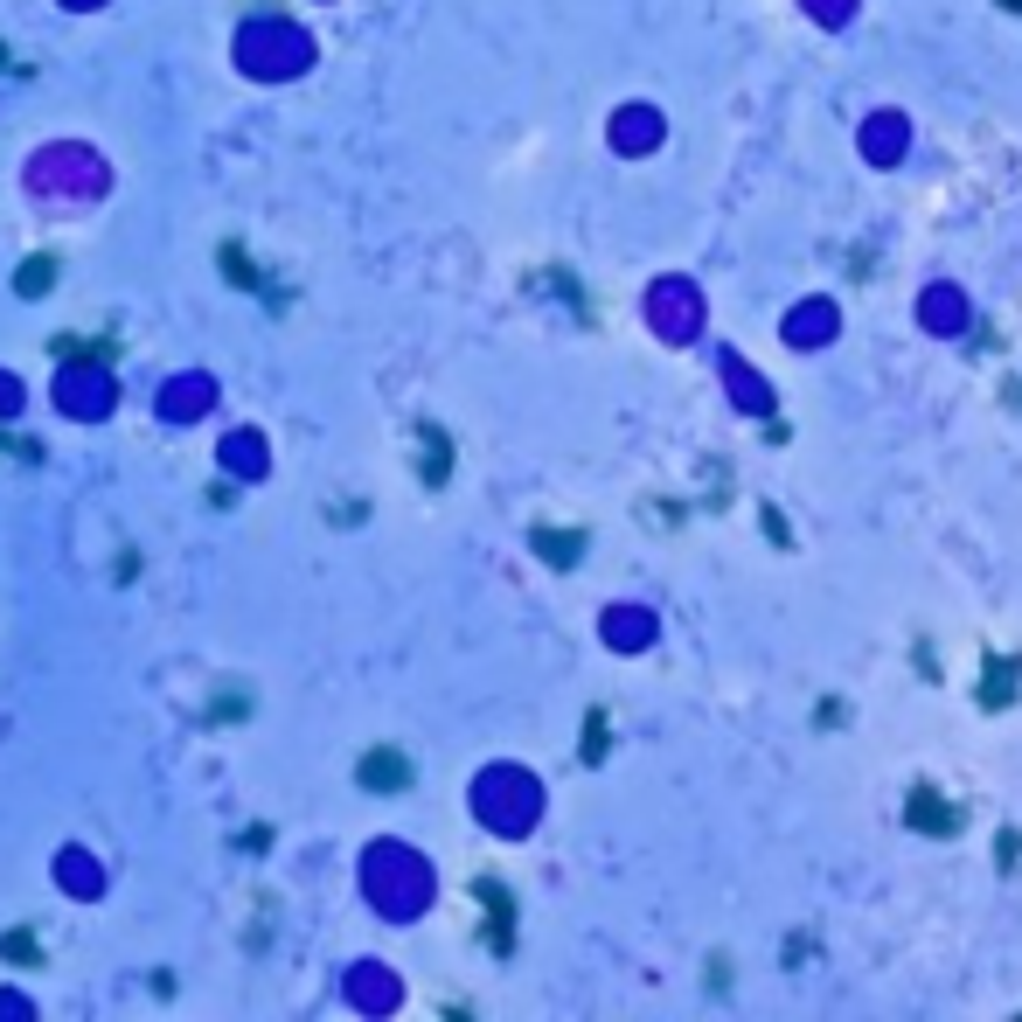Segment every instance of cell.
Masks as SVG:
<instances>
[{
    "label": "cell",
    "mask_w": 1022,
    "mask_h": 1022,
    "mask_svg": "<svg viewBox=\"0 0 1022 1022\" xmlns=\"http://www.w3.org/2000/svg\"><path fill=\"white\" fill-rule=\"evenodd\" d=\"M1016 863H1022V835L1009 828V835H1002V870H1016Z\"/></svg>",
    "instance_id": "9"
},
{
    "label": "cell",
    "mask_w": 1022,
    "mask_h": 1022,
    "mask_svg": "<svg viewBox=\"0 0 1022 1022\" xmlns=\"http://www.w3.org/2000/svg\"><path fill=\"white\" fill-rule=\"evenodd\" d=\"M1016 689H1022V654L1016 647L988 654V661H981V682H974V703H981L988 717H1002V710L1016 703Z\"/></svg>",
    "instance_id": "1"
},
{
    "label": "cell",
    "mask_w": 1022,
    "mask_h": 1022,
    "mask_svg": "<svg viewBox=\"0 0 1022 1022\" xmlns=\"http://www.w3.org/2000/svg\"><path fill=\"white\" fill-rule=\"evenodd\" d=\"M49 279H56V258H28V265H21V292H28V299H42Z\"/></svg>",
    "instance_id": "6"
},
{
    "label": "cell",
    "mask_w": 1022,
    "mask_h": 1022,
    "mask_svg": "<svg viewBox=\"0 0 1022 1022\" xmlns=\"http://www.w3.org/2000/svg\"><path fill=\"white\" fill-rule=\"evenodd\" d=\"M605 744H612V730H605V710H591V724H584V765H598V758H605Z\"/></svg>",
    "instance_id": "7"
},
{
    "label": "cell",
    "mask_w": 1022,
    "mask_h": 1022,
    "mask_svg": "<svg viewBox=\"0 0 1022 1022\" xmlns=\"http://www.w3.org/2000/svg\"><path fill=\"white\" fill-rule=\"evenodd\" d=\"M425 480H432V487L445 480V432H438V425H425Z\"/></svg>",
    "instance_id": "8"
},
{
    "label": "cell",
    "mask_w": 1022,
    "mask_h": 1022,
    "mask_svg": "<svg viewBox=\"0 0 1022 1022\" xmlns=\"http://www.w3.org/2000/svg\"><path fill=\"white\" fill-rule=\"evenodd\" d=\"M1002 7H1009V14H1022V0H1002Z\"/></svg>",
    "instance_id": "10"
},
{
    "label": "cell",
    "mask_w": 1022,
    "mask_h": 1022,
    "mask_svg": "<svg viewBox=\"0 0 1022 1022\" xmlns=\"http://www.w3.org/2000/svg\"><path fill=\"white\" fill-rule=\"evenodd\" d=\"M904 821H911L918 835H960V821H967V814H960L939 786H911V793H904Z\"/></svg>",
    "instance_id": "2"
},
{
    "label": "cell",
    "mask_w": 1022,
    "mask_h": 1022,
    "mask_svg": "<svg viewBox=\"0 0 1022 1022\" xmlns=\"http://www.w3.org/2000/svg\"><path fill=\"white\" fill-rule=\"evenodd\" d=\"M473 897H480V911H487V946L508 953V946H515V897L501 890V876H473Z\"/></svg>",
    "instance_id": "3"
},
{
    "label": "cell",
    "mask_w": 1022,
    "mask_h": 1022,
    "mask_svg": "<svg viewBox=\"0 0 1022 1022\" xmlns=\"http://www.w3.org/2000/svg\"><path fill=\"white\" fill-rule=\"evenodd\" d=\"M362 786H369V793H397V786H411L404 751H369V758H362Z\"/></svg>",
    "instance_id": "4"
},
{
    "label": "cell",
    "mask_w": 1022,
    "mask_h": 1022,
    "mask_svg": "<svg viewBox=\"0 0 1022 1022\" xmlns=\"http://www.w3.org/2000/svg\"><path fill=\"white\" fill-rule=\"evenodd\" d=\"M578 543L584 536H571V529H543V536H536V550H543L550 564H578Z\"/></svg>",
    "instance_id": "5"
}]
</instances>
